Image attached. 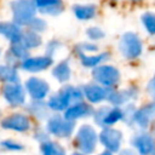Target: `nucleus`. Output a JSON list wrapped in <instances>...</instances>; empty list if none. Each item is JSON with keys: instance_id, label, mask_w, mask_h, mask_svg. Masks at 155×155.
<instances>
[{"instance_id": "6e6552de", "label": "nucleus", "mask_w": 155, "mask_h": 155, "mask_svg": "<svg viewBox=\"0 0 155 155\" xmlns=\"http://www.w3.org/2000/svg\"><path fill=\"white\" fill-rule=\"evenodd\" d=\"M4 98L7 101L8 104L11 105H22L25 101V92L24 88L17 82V84H7L4 86L2 90Z\"/></svg>"}, {"instance_id": "f03ea898", "label": "nucleus", "mask_w": 155, "mask_h": 155, "mask_svg": "<svg viewBox=\"0 0 155 155\" xmlns=\"http://www.w3.org/2000/svg\"><path fill=\"white\" fill-rule=\"evenodd\" d=\"M119 50L121 54L127 59L137 58L142 53V42L134 33H125L119 42Z\"/></svg>"}, {"instance_id": "4c0bfd02", "label": "nucleus", "mask_w": 155, "mask_h": 155, "mask_svg": "<svg viewBox=\"0 0 155 155\" xmlns=\"http://www.w3.org/2000/svg\"><path fill=\"white\" fill-rule=\"evenodd\" d=\"M151 155H155V151H154V153H153V154H151Z\"/></svg>"}, {"instance_id": "f704fd0d", "label": "nucleus", "mask_w": 155, "mask_h": 155, "mask_svg": "<svg viewBox=\"0 0 155 155\" xmlns=\"http://www.w3.org/2000/svg\"><path fill=\"white\" fill-rule=\"evenodd\" d=\"M119 155H138V154L132 149H124L119 153Z\"/></svg>"}, {"instance_id": "e433bc0d", "label": "nucleus", "mask_w": 155, "mask_h": 155, "mask_svg": "<svg viewBox=\"0 0 155 155\" xmlns=\"http://www.w3.org/2000/svg\"><path fill=\"white\" fill-rule=\"evenodd\" d=\"M73 155H84V154H73Z\"/></svg>"}, {"instance_id": "c756f323", "label": "nucleus", "mask_w": 155, "mask_h": 155, "mask_svg": "<svg viewBox=\"0 0 155 155\" xmlns=\"http://www.w3.org/2000/svg\"><path fill=\"white\" fill-rule=\"evenodd\" d=\"M29 27H30V29H31V31H42V30H45V28H46V23L42 21V19H40V18H34L31 22H30V24H29Z\"/></svg>"}, {"instance_id": "dca6fc26", "label": "nucleus", "mask_w": 155, "mask_h": 155, "mask_svg": "<svg viewBox=\"0 0 155 155\" xmlns=\"http://www.w3.org/2000/svg\"><path fill=\"white\" fill-rule=\"evenodd\" d=\"M0 34L5 36L7 40H10L12 44L19 42L22 38V31L16 23L10 22H0Z\"/></svg>"}, {"instance_id": "0eeeda50", "label": "nucleus", "mask_w": 155, "mask_h": 155, "mask_svg": "<svg viewBox=\"0 0 155 155\" xmlns=\"http://www.w3.org/2000/svg\"><path fill=\"white\" fill-rule=\"evenodd\" d=\"M98 138H99V142L103 144V147L108 151L116 153L120 150V145L122 142V133L119 130L105 127L101 131Z\"/></svg>"}, {"instance_id": "f257e3e1", "label": "nucleus", "mask_w": 155, "mask_h": 155, "mask_svg": "<svg viewBox=\"0 0 155 155\" xmlns=\"http://www.w3.org/2000/svg\"><path fill=\"white\" fill-rule=\"evenodd\" d=\"M11 8L17 25H29L35 18V4L33 0H15L11 2Z\"/></svg>"}, {"instance_id": "6ab92c4d", "label": "nucleus", "mask_w": 155, "mask_h": 155, "mask_svg": "<svg viewBox=\"0 0 155 155\" xmlns=\"http://www.w3.org/2000/svg\"><path fill=\"white\" fill-rule=\"evenodd\" d=\"M134 96V92L132 90H124V91H110L108 96V101L114 105H121L126 103L128 99H131Z\"/></svg>"}, {"instance_id": "39448f33", "label": "nucleus", "mask_w": 155, "mask_h": 155, "mask_svg": "<svg viewBox=\"0 0 155 155\" xmlns=\"http://www.w3.org/2000/svg\"><path fill=\"white\" fill-rule=\"evenodd\" d=\"M92 76L102 86L111 87V86H114V85L117 84V81L120 79V73L114 67H110V65H99V67H96L93 69Z\"/></svg>"}, {"instance_id": "f8f14e48", "label": "nucleus", "mask_w": 155, "mask_h": 155, "mask_svg": "<svg viewBox=\"0 0 155 155\" xmlns=\"http://www.w3.org/2000/svg\"><path fill=\"white\" fill-rule=\"evenodd\" d=\"M109 92L110 90L94 84H88L84 86V94L91 103H99L103 99H108Z\"/></svg>"}, {"instance_id": "7c9ffc66", "label": "nucleus", "mask_w": 155, "mask_h": 155, "mask_svg": "<svg viewBox=\"0 0 155 155\" xmlns=\"http://www.w3.org/2000/svg\"><path fill=\"white\" fill-rule=\"evenodd\" d=\"M87 36L91 40H99V39H102L104 36V33L99 28L93 27V28H88L87 29Z\"/></svg>"}, {"instance_id": "a211bd4d", "label": "nucleus", "mask_w": 155, "mask_h": 155, "mask_svg": "<svg viewBox=\"0 0 155 155\" xmlns=\"http://www.w3.org/2000/svg\"><path fill=\"white\" fill-rule=\"evenodd\" d=\"M48 107L56 111H61V110H67L70 105L69 102L67 99V97L64 96V93L62 91L54 93L53 96H51V98L48 99Z\"/></svg>"}, {"instance_id": "c9c22d12", "label": "nucleus", "mask_w": 155, "mask_h": 155, "mask_svg": "<svg viewBox=\"0 0 155 155\" xmlns=\"http://www.w3.org/2000/svg\"><path fill=\"white\" fill-rule=\"evenodd\" d=\"M99 155H111V153H110V151H103V153H101Z\"/></svg>"}, {"instance_id": "9d476101", "label": "nucleus", "mask_w": 155, "mask_h": 155, "mask_svg": "<svg viewBox=\"0 0 155 155\" xmlns=\"http://www.w3.org/2000/svg\"><path fill=\"white\" fill-rule=\"evenodd\" d=\"M132 145L140 155H151L155 151V140L148 133H138L131 139Z\"/></svg>"}, {"instance_id": "9b49d317", "label": "nucleus", "mask_w": 155, "mask_h": 155, "mask_svg": "<svg viewBox=\"0 0 155 155\" xmlns=\"http://www.w3.org/2000/svg\"><path fill=\"white\" fill-rule=\"evenodd\" d=\"M1 126L6 130H12V131H17V132H25L30 127V121L23 114H13V115H10L6 119H4L1 122Z\"/></svg>"}, {"instance_id": "b1692460", "label": "nucleus", "mask_w": 155, "mask_h": 155, "mask_svg": "<svg viewBox=\"0 0 155 155\" xmlns=\"http://www.w3.org/2000/svg\"><path fill=\"white\" fill-rule=\"evenodd\" d=\"M21 42L29 50V48H33V47H38L41 44V38L39 36L38 33L30 30V31H25V33L22 34Z\"/></svg>"}, {"instance_id": "5701e85b", "label": "nucleus", "mask_w": 155, "mask_h": 155, "mask_svg": "<svg viewBox=\"0 0 155 155\" xmlns=\"http://www.w3.org/2000/svg\"><path fill=\"white\" fill-rule=\"evenodd\" d=\"M41 154L42 155H65V150L58 143L47 140L41 144Z\"/></svg>"}, {"instance_id": "72a5a7b5", "label": "nucleus", "mask_w": 155, "mask_h": 155, "mask_svg": "<svg viewBox=\"0 0 155 155\" xmlns=\"http://www.w3.org/2000/svg\"><path fill=\"white\" fill-rule=\"evenodd\" d=\"M97 51V46L94 45H91V44H81L78 46V51Z\"/></svg>"}, {"instance_id": "ddd939ff", "label": "nucleus", "mask_w": 155, "mask_h": 155, "mask_svg": "<svg viewBox=\"0 0 155 155\" xmlns=\"http://www.w3.org/2000/svg\"><path fill=\"white\" fill-rule=\"evenodd\" d=\"M52 64V58L51 57H33V58H27L22 63V68L28 71H41L48 68Z\"/></svg>"}, {"instance_id": "a878e982", "label": "nucleus", "mask_w": 155, "mask_h": 155, "mask_svg": "<svg viewBox=\"0 0 155 155\" xmlns=\"http://www.w3.org/2000/svg\"><path fill=\"white\" fill-rule=\"evenodd\" d=\"M80 57H81V63L85 67L91 68V67L98 65L101 62H103L104 59H107L108 53H99V54H96V56H86V54L81 53Z\"/></svg>"}, {"instance_id": "aec40b11", "label": "nucleus", "mask_w": 155, "mask_h": 155, "mask_svg": "<svg viewBox=\"0 0 155 155\" xmlns=\"http://www.w3.org/2000/svg\"><path fill=\"white\" fill-rule=\"evenodd\" d=\"M64 96L67 97L68 102H69V105H75V104H79L81 103L82 101V97H84V92L78 88V87H74V86H65L61 90Z\"/></svg>"}, {"instance_id": "4468645a", "label": "nucleus", "mask_w": 155, "mask_h": 155, "mask_svg": "<svg viewBox=\"0 0 155 155\" xmlns=\"http://www.w3.org/2000/svg\"><path fill=\"white\" fill-rule=\"evenodd\" d=\"M155 117V102L144 105L134 114V122L139 127H147L148 124Z\"/></svg>"}, {"instance_id": "c85d7f7f", "label": "nucleus", "mask_w": 155, "mask_h": 155, "mask_svg": "<svg viewBox=\"0 0 155 155\" xmlns=\"http://www.w3.org/2000/svg\"><path fill=\"white\" fill-rule=\"evenodd\" d=\"M0 145L10 151H19V150H23V145L17 143L16 140H12V139H5L2 142H0Z\"/></svg>"}, {"instance_id": "1a4fd4ad", "label": "nucleus", "mask_w": 155, "mask_h": 155, "mask_svg": "<svg viewBox=\"0 0 155 155\" xmlns=\"http://www.w3.org/2000/svg\"><path fill=\"white\" fill-rule=\"evenodd\" d=\"M25 88L29 92L30 97L35 101H41L46 97V94L48 93V84L39 78H30L27 80L25 82Z\"/></svg>"}, {"instance_id": "bb28decb", "label": "nucleus", "mask_w": 155, "mask_h": 155, "mask_svg": "<svg viewBox=\"0 0 155 155\" xmlns=\"http://www.w3.org/2000/svg\"><path fill=\"white\" fill-rule=\"evenodd\" d=\"M11 52H12V54H13L16 58L23 59V61H25V59L28 58V56H29L28 48H27L21 41H19V42H16V44H12V46H11Z\"/></svg>"}, {"instance_id": "58836bf2", "label": "nucleus", "mask_w": 155, "mask_h": 155, "mask_svg": "<svg viewBox=\"0 0 155 155\" xmlns=\"http://www.w3.org/2000/svg\"><path fill=\"white\" fill-rule=\"evenodd\" d=\"M154 133H155V126H154Z\"/></svg>"}, {"instance_id": "cd10ccee", "label": "nucleus", "mask_w": 155, "mask_h": 155, "mask_svg": "<svg viewBox=\"0 0 155 155\" xmlns=\"http://www.w3.org/2000/svg\"><path fill=\"white\" fill-rule=\"evenodd\" d=\"M142 22L150 34H155V13L153 12H145L142 16Z\"/></svg>"}, {"instance_id": "2eb2a0df", "label": "nucleus", "mask_w": 155, "mask_h": 155, "mask_svg": "<svg viewBox=\"0 0 155 155\" xmlns=\"http://www.w3.org/2000/svg\"><path fill=\"white\" fill-rule=\"evenodd\" d=\"M93 113L92 108L86 104V103H79V104H75V105H71L69 107L65 113H64V117L67 120H70V121H74L76 119H80V117H86L88 115H91Z\"/></svg>"}, {"instance_id": "393cba45", "label": "nucleus", "mask_w": 155, "mask_h": 155, "mask_svg": "<svg viewBox=\"0 0 155 155\" xmlns=\"http://www.w3.org/2000/svg\"><path fill=\"white\" fill-rule=\"evenodd\" d=\"M0 80L7 84H17L18 82V74L15 68L8 65H0Z\"/></svg>"}, {"instance_id": "7ed1b4c3", "label": "nucleus", "mask_w": 155, "mask_h": 155, "mask_svg": "<svg viewBox=\"0 0 155 155\" xmlns=\"http://www.w3.org/2000/svg\"><path fill=\"white\" fill-rule=\"evenodd\" d=\"M98 136L94 128L90 125H82L76 134V143L82 154H91L94 151L97 145Z\"/></svg>"}, {"instance_id": "f3484780", "label": "nucleus", "mask_w": 155, "mask_h": 155, "mask_svg": "<svg viewBox=\"0 0 155 155\" xmlns=\"http://www.w3.org/2000/svg\"><path fill=\"white\" fill-rule=\"evenodd\" d=\"M62 0H34L35 6L40 8L42 13L58 15L62 11Z\"/></svg>"}, {"instance_id": "ea45409f", "label": "nucleus", "mask_w": 155, "mask_h": 155, "mask_svg": "<svg viewBox=\"0 0 155 155\" xmlns=\"http://www.w3.org/2000/svg\"><path fill=\"white\" fill-rule=\"evenodd\" d=\"M136 1H137V0H136Z\"/></svg>"}, {"instance_id": "473e14b6", "label": "nucleus", "mask_w": 155, "mask_h": 155, "mask_svg": "<svg viewBox=\"0 0 155 155\" xmlns=\"http://www.w3.org/2000/svg\"><path fill=\"white\" fill-rule=\"evenodd\" d=\"M147 91H148L149 96L155 101V79H153V80L148 84V86H147Z\"/></svg>"}, {"instance_id": "2f4dec72", "label": "nucleus", "mask_w": 155, "mask_h": 155, "mask_svg": "<svg viewBox=\"0 0 155 155\" xmlns=\"http://www.w3.org/2000/svg\"><path fill=\"white\" fill-rule=\"evenodd\" d=\"M31 107H33L31 113H33L34 115H36V116H39V117H42V116L46 115L45 105H42L41 103H39V102H34V104H33Z\"/></svg>"}, {"instance_id": "4be33fe9", "label": "nucleus", "mask_w": 155, "mask_h": 155, "mask_svg": "<svg viewBox=\"0 0 155 155\" xmlns=\"http://www.w3.org/2000/svg\"><path fill=\"white\" fill-rule=\"evenodd\" d=\"M75 16L81 21H87L94 16L96 7L92 5H75L73 7Z\"/></svg>"}, {"instance_id": "423d86ee", "label": "nucleus", "mask_w": 155, "mask_h": 155, "mask_svg": "<svg viewBox=\"0 0 155 155\" xmlns=\"http://www.w3.org/2000/svg\"><path fill=\"white\" fill-rule=\"evenodd\" d=\"M124 119V111L117 107H102L94 113V121L102 127H109Z\"/></svg>"}, {"instance_id": "20e7f679", "label": "nucleus", "mask_w": 155, "mask_h": 155, "mask_svg": "<svg viewBox=\"0 0 155 155\" xmlns=\"http://www.w3.org/2000/svg\"><path fill=\"white\" fill-rule=\"evenodd\" d=\"M75 122L67 120L65 117H62L59 115H53L47 121V131L51 134H54L57 137H69L73 133Z\"/></svg>"}, {"instance_id": "412c9836", "label": "nucleus", "mask_w": 155, "mask_h": 155, "mask_svg": "<svg viewBox=\"0 0 155 155\" xmlns=\"http://www.w3.org/2000/svg\"><path fill=\"white\" fill-rule=\"evenodd\" d=\"M52 75L59 81V82H65L69 80L70 78V68L67 61L61 62L59 64H57L53 70H52Z\"/></svg>"}]
</instances>
